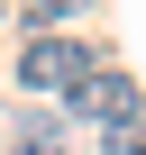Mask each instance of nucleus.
<instances>
[{
	"instance_id": "obj_1",
	"label": "nucleus",
	"mask_w": 146,
	"mask_h": 155,
	"mask_svg": "<svg viewBox=\"0 0 146 155\" xmlns=\"http://www.w3.org/2000/svg\"><path fill=\"white\" fill-rule=\"evenodd\" d=\"M82 73H91V46L64 37V28H37L18 46V91H73Z\"/></svg>"
},
{
	"instance_id": "obj_2",
	"label": "nucleus",
	"mask_w": 146,
	"mask_h": 155,
	"mask_svg": "<svg viewBox=\"0 0 146 155\" xmlns=\"http://www.w3.org/2000/svg\"><path fill=\"white\" fill-rule=\"evenodd\" d=\"M64 101L82 110V119H101V128H110V119H137V110H146V101H137V82H128V64H110V55H91V73H82V82H73Z\"/></svg>"
},
{
	"instance_id": "obj_3",
	"label": "nucleus",
	"mask_w": 146,
	"mask_h": 155,
	"mask_svg": "<svg viewBox=\"0 0 146 155\" xmlns=\"http://www.w3.org/2000/svg\"><path fill=\"white\" fill-rule=\"evenodd\" d=\"M101 155H146V110L137 119H110L101 128Z\"/></svg>"
},
{
	"instance_id": "obj_4",
	"label": "nucleus",
	"mask_w": 146,
	"mask_h": 155,
	"mask_svg": "<svg viewBox=\"0 0 146 155\" xmlns=\"http://www.w3.org/2000/svg\"><path fill=\"white\" fill-rule=\"evenodd\" d=\"M9 155H73V146H64V128H46V119H28V128H18V146H9Z\"/></svg>"
},
{
	"instance_id": "obj_5",
	"label": "nucleus",
	"mask_w": 146,
	"mask_h": 155,
	"mask_svg": "<svg viewBox=\"0 0 146 155\" xmlns=\"http://www.w3.org/2000/svg\"><path fill=\"white\" fill-rule=\"evenodd\" d=\"M91 0H28V28H55V18H82Z\"/></svg>"
}]
</instances>
